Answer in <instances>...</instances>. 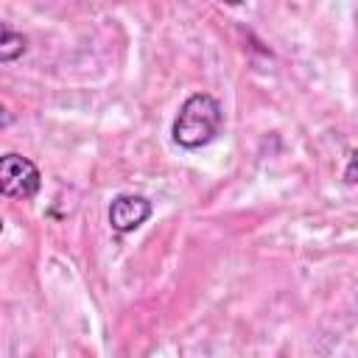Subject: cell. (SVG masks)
<instances>
[{"instance_id": "obj_3", "label": "cell", "mask_w": 358, "mask_h": 358, "mask_svg": "<svg viewBox=\"0 0 358 358\" xmlns=\"http://www.w3.org/2000/svg\"><path fill=\"white\" fill-rule=\"evenodd\" d=\"M154 207L145 196H134V193H120L112 199L109 204V224L115 232H131L140 224H145L151 218Z\"/></svg>"}, {"instance_id": "obj_1", "label": "cell", "mask_w": 358, "mask_h": 358, "mask_svg": "<svg viewBox=\"0 0 358 358\" xmlns=\"http://www.w3.org/2000/svg\"><path fill=\"white\" fill-rule=\"evenodd\" d=\"M221 123H224V112H221V103L210 95V92H193L182 106H179V115L173 120V143L187 148V151H196L207 143H213L221 131Z\"/></svg>"}, {"instance_id": "obj_6", "label": "cell", "mask_w": 358, "mask_h": 358, "mask_svg": "<svg viewBox=\"0 0 358 358\" xmlns=\"http://www.w3.org/2000/svg\"><path fill=\"white\" fill-rule=\"evenodd\" d=\"M224 3H229V6H241L243 0H224Z\"/></svg>"}, {"instance_id": "obj_5", "label": "cell", "mask_w": 358, "mask_h": 358, "mask_svg": "<svg viewBox=\"0 0 358 358\" xmlns=\"http://www.w3.org/2000/svg\"><path fill=\"white\" fill-rule=\"evenodd\" d=\"M344 179H347L350 185H358V148L352 151V157H350V162H347V168H344Z\"/></svg>"}, {"instance_id": "obj_4", "label": "cell", "mask_w": 358, "mask_h": 358, "mask_svg": "<svg viewBox=\"0 0 358 358\" xmlns=\"http://www.w3.org/2000/svg\"><path fill=\"white\" fill-rule=\"evenodd\" d=\"M28 48V39L17 31H11L8 25H3V36H0V62H14L17 56H22Z\"/></svg>"}, {"instance_id": "obj_2", "label": "cell", "mask_w": 358, "mask_h": 358, "mask_svg": "<svg viewBox=\"0 0 358 358\" xmlns=\"http://www.w3.org/2000/svg\"><path fill=\"white\" fill-rule=\"evenodd\" d=\"M42 187L39 168L20 154H6L0 159V190L8 199H34Z\"/></svg>"}]
</instances>
